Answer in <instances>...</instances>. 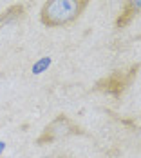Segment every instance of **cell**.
Returning a JSON list of instances; mask_svg holds the SVG:
<instances>
[{"label":"cell","instance_id":"8992f818","mask_svg":"<svg viewBox=\"0 0 141 158\" xmlns=\"http://www.w3.org/2000/svg\"><path fill=\"white\" fill-rule=\"evenodd\" d=\"M136 40H138V42H141V33L138 35V36H136Z\"/></svg>","mask_w":141,"mask_h":158},{"label":"cell","instance_id":"277c9868","mask_svg":"<svg viewBox=\"0 0 141 158\" xmlns=\"http://www.w3.org/2000/svg\"><path fill=\"white\" fill-rule=\"evenodd\" d=\"M22 18H25V6L24 4H11L9 7L0 11V29L9 26V24H15Z\"/></svg>","mask_w":141,"mask_h":158},{"label":"cell","instance_id":"5b68a950","mask_svg":"<svg viewBox=\"0 0 141 158\" xmlns=\"http://www.w3.org/2000/svg\"><path fill=\"white\" fill-rule=\"evenodd\" d=\"M121 7L128 9L134 16L141 15V0H125V4H123Z\"/></svg>","mask_w":141,"mask_h":158},{"label":"cell","instance_id":"52a82bcc","mask_svg":"<svg viewBox=\"0 0 141 158\" xmlns=\"http://www.w3.org/2000/svg\"><path fill=\"white\" fill-rule=\"evenodd\" d=\"M60 158H65V156H60Z\"/></svg>","mask_w":141,"mask_h":158},{"label":"cell","instance_id":"6da1fadb","mask_svg":"<svg viewBox=\"0 0 141 158\" xmlns=\"http://www.w3.org/2000/svg\"><path fill=\"white\" fill-rule=\"evenodd\" d=\"M91 0H45L40 7V22L45 27H67L74 24Z\"/></svg>","mask_w":141,"mask_h":158},{"label":"cell","instance_id":"3957f363","mask_svg":"<svg viewBox=\"0 0 141 158\" xmlns=\"http://www.w3.org/2000/svg\"><path fill=\"white\" fill-rule=\"evenodd\" d=\"M83 136L85 135V129L81 126H78L74 120H71L67 114H56L45 127L44 131L40 133V136L36 138V145H47V143H53L56 140H62L67 136Z\"/></svg>","mask_w":141,"mask_h":158},{"label":"cell","instance_id":"7a4b0ae2","mask_svg":"<svg viewBox=\"0 0 141 158\" xmlns=\"http://www.w3.org/2000/svg\"><path fill=\"white\" fill-rule=\"evenodd\" d=\"M141 69V64H132L127 71H121V69H114L110 75L100 78L96 84H94V91L98 93H105V95H110L114 98H121L125 95V91L132 85V82L136 80L138 73Z\"/></svg>","mask_w":141,"mask_h":158}]
</instances>
